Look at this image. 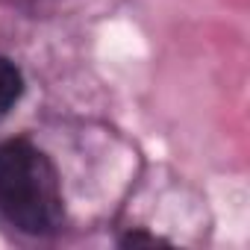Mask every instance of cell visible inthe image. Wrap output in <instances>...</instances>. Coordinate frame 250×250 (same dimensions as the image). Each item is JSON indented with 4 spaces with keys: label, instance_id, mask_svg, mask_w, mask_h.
<instances>
[{
    "label": "cell",
    "instance_id": "obj_1",
    "mask_svg": "<svg viewBox=\"0 0 250 250\" xmlns=\"http://www.w3.org/2000/svg\"><path fill=\"white\" fill-rule=\"evenodd\" d=\"M0 215L27 235H50L65 221L56 168L24 139L0 145Z\"/></svg>",
    "mask_w": 250,
    "mask_h": 250
},
{
    "label": "cell",
    "instance_id": "obj_2",
    "mask_svg": "<svg viewBox=\"0 0 250 250\" xmlns=\"http://www.w3.org/2000/svg\"><path fill=\"white\" fill-rule=\"evenodd\" d=\"M24 94V77H21V68L6 59V56H0V115L9 112L18 97Z\"/></svg>",
    "mask_w": 250,
    "mask_h": 250
}]
</instances>
